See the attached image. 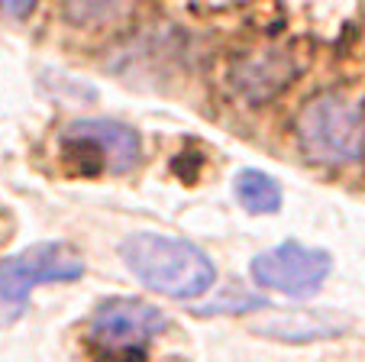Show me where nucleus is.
Wrapping results in <instances>:
<instances>
[{
    "mask_svg": "<svg viewBox=\"0 0 365 362\" xmlns=\"http://www.w3.org/2000/svg\"><path fill=\"white\" fill-rule=\"evenodd\" d=\"M294 75H297V65L288 52L265 49V52H252L233 65V88L246 101L265 104L275 94H282L294 81Z\"/></svg>",
    "mask_w": 365,
    "mask_h": 362,
    "instance_id": "nucleus-7",
    "label": "nucleus"
},
{
    "mask_svg": "<svg viewBox=\"0 0 365 362\" xmlns=\"http://www.w3.org/2000/svg\"><path fill=\"white\" fill-rule=\"evenodd\" d=\"M84 275V259L65 243H39L0 262V327L16 323L29 308L33 288L46 281H75Z\"/></svg>",
    "mask_w": 365,
    "mask_h": 362,
    "instance_id": "nucleus-4",
    "label": "nucleus"
},
{
    "mask_svg": "<svg viewBox=\"0 0 365 362\" xmlns=\"http://www.w3.org/2000/svg\"><path fill=\"white\" fill-rule=\"evenodd\" d=\"M165 327V314L139 298H110L91 314L88 346L101 362H143L145 346Z\"/></svg>",
    "mask_w": 365,
    "mask_h": 362,
    "instance_id": "nucleus-3",
    "label": "nucleus"
},
{
    "mask_svg": "<svg viewBox=\"0 0 365 362\" xmlns=\"http://www.w3.org/2000/svg\"><path fill=\"white\" fill-rule=\"evenodd\" d=\"M297 143L304 156L320 165H349L365 152V114L343 94L310 97L297 114Z\"/></svg>",
    "mask_w": 365,
    "mask_h": 362,
    "instance_id": "nucleus-2",
    "label": "nucleus"
},
{
    "mask_svg": "<svg viewBox=\"0 0 365 362\" xmlns=\"http://www.w3.org/2000/svg\"><path fill=\"white\" fill-rule=\"evenodd\" d=\"M252 278L255 285L272 288L288 298H310L317 294L327 275L333 272V259L324 249H310L301 243H282V246L259 253L252 259Z\"/></svg>",
    "mask_w": 365,
    "mask_h": 362,
    "instance_id": "nucleus-5",
    "label": "nucleus"
},
{
    "mask_svg": "<svg viewBox=\"0 0 365 362\" xmlns=\"http://www.w3.org/2000/svg\"><path fill=\"white\" fill-rule=\"evenodd\" d=\"M346 323L330 314H310V311H291L288 317H275V321L262 323V333L275 336V340H327L336 336Z\"/></svg>",
    "mask_w": 365,
    "mask_h": 362,
    "instance_id": "nucleus-8",
    "label": "nucleus"
},
{
    "mask_svg": "<svg viewBox=\"0 0 365 362\" xmlns=\"http://www.w3.org/2000/svg\"><path fill=\"white\" fill-rule=\"evenodd\" d=\"M130 0H68V16L75 23L94 26V23H110L126 10Z\"/></svg>",
    "mask_w": 365,
    "mask_h": 362,
    "instance_id": "nucleus-10",
    "label": "nucleus"
},
{
    "mask_svg": "<svg viewBox=\"0 0 365 362\" xmlns=\"http://www.w3.org/2000/svg\"><path fill=\"white\" fill-rule=\"evenodd\" d=\"M123 262L145 288L165 298L191 301L214 288V262L204 249L165 233H133L123 239Z\"/></svg>",
    "mask_w": 365,
    "mask_h": 362,
    "instance_id": "nucleus-1",
    "label": "nucleus"
},
{
    "mask_svg": "<svg viewBox=\"0 0 365 362\" xmlns=\"http://www.w3.org/2000/svg\"><path fill=\"white\" fill-rule=\"evenodd\" d=\"M36 4L39 0H0V14H7V16H29L36 10Z\"/></svg>",
    "mask_w": 365,
    "mask_h": 362,
    "instance_id": "nucleus-11",
    "label": "nucleus"
},
{
    "mask_svg": "<svg viewBox=\"0 0 365 362\" xmlns=\"http://www.w3.org/2000/svg\"><path fill=\"white\" fill-rule=\"evenodd\" d=\"M236 198L249 213H275L282 207V188L272 175L246 169L236 175Z\"/></svg>",
    "mask_w": 365,
    "mask_h": 362,
    "instance_id": "nucleus-9",
    "label": "nucleus"
},
{
    "mask_svg": "<svg viewBox=\"0 0 365 362\" xmlns=\"http://www.w3.org/2000/svg\"><path fill=\"white\" fill-rule=\"evenodd\" d=\"M65 149L71 156L91 152L97 169L130 171L139 162V136L126 124L117 120H75L65 130Z\"/></svg>",
    "mask_w": 365,
    "mask_h": 362,
    "instance_id": "nucleus-6",
    "label": "nucleus"
}]
</instances>
